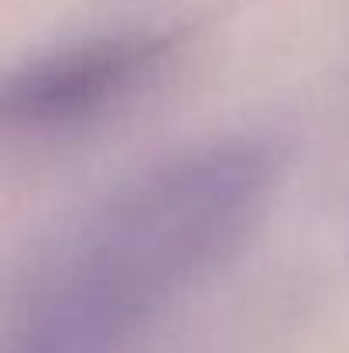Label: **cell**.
Here are the masks:
<instances>
[{
	"instance_id": "1",
	"label": "cell",
	"mask_w": 349,
	"mask_h": 353,
	"mask_svg": "<svg viewBox=\"0 0 349 353\" xmlns=\"http://www.w3.org/2000/svg\"><path fill=\"white\" fill-rule=\"evenodd\" d=\"M267 161L220 144L175 158L86 213L14 295L7 353H114L243 240Z\"/></svg>"
},
{
	"instance_id": "2",
	"label": "cell",
	"mask_w": 349,
	"mask_h": 353,
	"mask_svg": "<svg viewBox=\"0 0 349 353\" xmlns=\"http://www.w3.org/2000/svg\"><path fill=\"white\" fill-rule=\"evenodd\" d=\"M168 55V38L116 34L52 52L3 86L7 123L41 134L79 130L134 100Z\"/></svg>"
}]
</instances>
